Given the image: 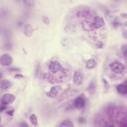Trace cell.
<instances>
[{
  "label": "cell",
  "instance_id": "cell-19",
  "mask_svg": "<svg viewBox=\"0 0 127 127\" xmlns=\"http://www.w3.org/2000/svg\"><path fill=\"white\" fill-rule=\"evenodd\" d=\"M1 121H2V118H1V117H0V123H1Z\"/></svg>",
  "mask_w": 127,
  "mask_h": 127
},
{
  "label": "cell",
  "instance_id": "cell-7",
  "mask_svg": "<svg viewBox=\"0 0 127 127\" xmlns=\"http://www.w3.org/2000/svg\"><path fill=\"white\" fill-rule=\"evenodd\" d=\"M85 105V99L83 96H77L74 100H73V106L77 109L82 108Z\"/></svg>",
  "mask_w": 127,
  "mask_h": 127
},
{
  "label": "cell",
  "instance_id": "cell-12",
  "mask_svg": "<svg viewBox=\"0 0 127 127\" xmlns=\"http://www.w3.org/2000/svg\"><path fill=\"white\" fill-rule=\"evenodd\" d=\"M72 126H73V123L70 120H64L60 124V127H72Z\"/></svg>",
  "mask_w": 127,
  "mask_h": 127
},
{
  "label": "cell",
  "instance_id": "cell-15",
  "mask_svg": "<svg viewBox=\"0 0 127 127\" xmlns=\"http://www.w3.org/2000/svg\"><path fill=\"white\" fill-rule=\"evenodd\" d=\"M87 14H88V11H86V10H79L76 13V16L77 17H84V16H87Z\"/></svg>",
  "mask_w": 127,
  "mask_h": 127
},
{
  "label": "cell",
  "instance_id": "cell-2",
  "mask_svg": "<svg viewBox=\"0 0 127 127\" xmlns=\"http://www.w3.org/2000/svg\"><path fill=\"white\" fill-rule=\"evenodd\" d=\"M13 63V59L10 55L8 54H3L2 56H0V65L2 66H9L11 65Z\"/></svg>",
  "mask_w": 127,
  "mask_h": 127
},
{
  "label": "cell",
  "instance_id": "cell-17",
  "mask_svg": "<svg viewBox=\"0 0 127 127\" xmlns=\"http://www.w3.org/2000/svg\"><path fill=\"white\" fill-rule=\"evenodd\" d=\"M43 20H44V22H45L46 24H49V19H47V18H46L45 16L43 17Z\"/></svg>",
  "mask_w": 127,
  "mask_h": 127
},
{
  "label": "cell",
  "instance_id": "cell-4",
  "mask_svg": "<svg viewBox=\"0 0 127 127\" xmlns=\"http://www.w3.org/2000/svg\"><path fill=\"white\" fill-rule=\"evenodd\" d=\"M72 81L75 85H80L83 82V74L81 71H74L72 76Z\"/></svg>",
  "mask_w": 127,
  "mask_h": 127
},
{
  "label": "cell",
  "instance_id": "cell-13",
  "mask_svg": "<svg viewBox=\"0 0 127 127\" xmlns=\"http://www.w3.org/2000/svg\"><path fill=\"white\" fill-rule=\"evenodd\" d=\"M24 33H25V35L28 36V37L32 36V34H33V29H32V27H31L30 25H26L25 30H24Z\"/></svg>",
  "mask_w": 127,
  "mask_h": 127
},
{
  "label": "cell",
  "instance_id": "cell-1",
  "mask_svg": "<svg viewBox=\"0 0 127 127\" xmlns=\"http://www.w3.org/2000/svg\"><path fill=\"white\" fill-rule=\"evenodd\" d=\"M110 68L112 69L113 72L115 73H119V74H122L125 70V67H124V64L120 62H113L110 64Z\"/></svg>",
  "mask_w": 127,
  "mask_h": 127
},
{
  "label": "cell",
  "instance_id": "cell-6",
  "mask_svg": "<svg viewBox=\"0 0 127 127\" xmlns=\"http://www.w3.org/2000/svg\"><path fill=\"white\" fill-rule=\"evenodd\" d=\"M49 69H50L52 72L57 73V72H59V71L62 69V65H61V64H60L59 62L54 61V62H51V63H50V64H49Z\"/></svg>",
  "mask_w": 127,
  "mask_h": 127
},
{
  "label": "cell",
  "instance_id": "cell-5",
  "mask_svg": "<svg viewBox=\"0 0 127 127\" xmlns=\"http://www.w3.org/2000/svg\"><path fill=\"white\" fill-rule=\"evenodd\" d=\"M104 24H105V22H104V19L103 18H101V17H95L94 20L91 23V27L92 28H95V29H99V28L103 27Z\"/></svg>",
  "mask_w": 127,
  "mask_h": 127
},
{
  "label": "cell",
  "instance_id": "cell-9",
  "mask_svg": "<svg viewBox=\"0 0 127 127\" xmlns=\"http://www.w3.org/2000/svg\"><path fill=\"white\" fill-rule=\"evenodd\" d=\"M116 90L120 93V94H126L127 93V85L125 83H121V84H118L116 86Z\"/></svg>",
  "mask_w": 127,
  "mask_h": 127
},
{
  "label": "cell",
  "instance_id": "cell-10",
  "mask_svg": "<svg viewBox=\"0 0 127 127\" xmlns=\"http://www.w3.org/2000/svg\"><path fill=\"white\" fill-rule=\"evenodd\" d=\"M11 86H12V82L9 80H1L0 81V88L3 90L9 89Z\"/></svg>",
  "mask_w": 127,
  "mask_h": 127
},
{
  "label": "cell",
  "instance_id": "cell-16",
  "mask_svg": "<svg viewBox=\"0 0 127 127\" xmlns=\"http://www.w3.org/2000/svg\"><path fill=\"white\" fill-rule=\"evenodd\" d=\"M23 3H24L26 6H28V7H32V6H34L35 1H34V0H23Z\"/></svg>",
  "mask_w": 127,
  "mask_h": 127
},
{
  "label": "cell",
  "instance_id": "cell-8",
  "mask_svg": "<svg viewBox=\"0 0 127 127\" xmlns=\"http://www.w3.org/2000/svg\"><path fill=\"white\" fill-rule=\"evenodd\" d=\"M58 94H59V88H58V86H53V87L47 92V95H48L49 97H52V98L56 97Z\"/></svg>",
  "mask_w": 127,
  "mask_h": 127
},
{
  "label": "cell",
  "instance_id": "cell-14",
  "mask_svg": "<svg viewBox=\"0 0 127 127\" xmlns=\"http://www.w3.org/2000/svg\"><path fill=\"white\" fill-rule=\"evenodd\" d=\"M29 119H30V122H31L32 125H34V126H37L38 125V118H37V116L35 114H31L30 117H29Z\"/></svg>",
  "mask_w": 127,
  "mask_h": 127
},
{
  "label": "cell",
  "instance_id": "cell-11",
  "mask_svg": "<svg viewBox=\"0 0 127 127\" xmlns=\"http://www.w3.org/2000/svg\"><path fill=\"white\" fill-rule=\"evenodd\" d=\"M95 65H96V62H95V60H93V59H89V60H87L86 63H85V66H86V68H88V69L94 68Z\"/></svg>",
  "mask_w": 127,
  "mask_h": 127
},
{
  "label": "cell",
  "instance_id": "cell-3",
  "mask_svg": "<svg viewBox=\"0 0 127 127\" xmlns=\"http://www.w3.org/2000/svg\"><path fill=\"white\" fill-rule=\"evenodd\" d=\"M15 100V95L12 93H5L2 97H1V103L2 105H8L10 103H12Z\"/></svg>",
  "mask_w": 127,
  "mask_h": 127
},
{
  "label": "cell",
  "instance_id": "cell-18",
  "mask_svg": "<svg viewBox=\"0 0 127 127\" xmlns=\"http://www.w3.org/2000/svg\"><path fill=\"white\" fill-rule=\"evenodd\" d=\"M20 125H21V126H28V124H27V123H25V122H23V123H21Z\"/></svg>",
  "mask_w": 127,
  "mask_h": 127
}]
</instances>
